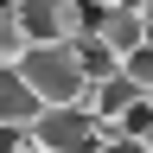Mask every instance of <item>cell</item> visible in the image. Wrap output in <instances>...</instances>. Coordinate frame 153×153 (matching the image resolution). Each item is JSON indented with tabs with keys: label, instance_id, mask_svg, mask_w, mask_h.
<instances>
[{
	"label": "cell",
	"instance_id": "6da1fadb",
	"mask_svg": "<svg viewBox=\"0 0 153 153\" xmlns=\"http://www.w3.org/2000/svg\"><path fill=\"white\" fill-rule=\"evenodd\" d=\"M19 76L32 83V96H38L45 108H83V96H89V83H83V70H76V51H70V45L32 51L26 64H19Z\"/></svg>",
	"mask_w": 153,
	"mask_h": 153
},
{
	"label": "cell",
	"instance_id": "7a4b0ae2",
	"mask_svg": "<svg viewBox=\"0 0 153 153\" xmlns=\"http://www.w3.org/2000/svg\"><path fill=\"white\" fill-rule=\"evenodd\" d=\"M19 26H26L32 51L45 45H76V38L96 32V7H76V0H13Z\"/></svg>",
	"mask_w": 153,
	"mask_h": 153
},
{
	"label": "cell",
	"instance_id": "3957f363",
	"mask_svg": "<svg viewBox=\"0 0 153 153\" xmlns=\"http://www.w3.org/2000/svg\"><path fill=\"white\" fill-rule=\"evenodd\" d=\"M115 128H102L89 108H45L32 128V153H102Z\"/></svg>",
	"mask_w": 153,
	"mask_h": 153
},
{
	"label": "cell",
	"instance_id": "277c9868",
	"mask_svg": "<svg viewBox=\"0 0 153 153\" xmlns=\"http://www.w3.org/2000/svg\"><path fill=\"white\" fill-rule=\"evenodd\" d=\"M38 115H45V102L32 96V83L19 70H0V128H38Z\"/></svg>",
	"mask_w": 153,
	"mask_h": 153
},
{
	"label": "cell",
	"instance_id": "5b68a950",
	"mask_svg": "<svg viewBox=\"0 0 153 153\" xmlns=\"http://www.w3.org/2000/svg\"><path fill=\"white\" fill-rule=\"evenodd\" d=\"M134 102H147V96L134 89L128 76H108V83H96V89L83 96V108H89V115H96V121H102V128H121V115H128Z\"/></svg>",
	"mask_w": 153,
	"mask_h": 153
},
{
	"label": "cell",
	"instance_id": "8992f818",
	"mask_svg": "<svg viewBox=\"0 0 153 153\" xmlns=\"http://www.w3.org/2000/svg\"><path fill=\"white\" fill-rule=\"evenodd\" d=\"M76 70H83V83L96 89V83H108V76H121V57H115L108 45H102V38H76Z\"/></svg>",
	"mask_w": 153,
	"mask_h": 153
},
{
	"label": "cell",
	"instance_id": "52a82bcc",
	"mask_svg": "<svg viewBox=\"0 0 153 153\" xmlns=\"http://www.w3.org/2000/svg\"><path fill=\"white\" fill-rule=\"evenodd\" d=\"M26 57H32L26 26H19V13H13V7H0V70H19Z\"/></svg>",
	"mask_w": 153,
	"mask_h": 153
},
{
	"label": "cell",
	"instance_id": "ba28073f",
	"mask_svg": "<svg viewBox=\"0 0 153 153\" xmlns=\"http://www.w3.org/2000/svg\"><path fill=\"white\" fill-rule=\"evenodd\" d=\"M115 140H134V147H147L153 140V102H134L121 115V128H115Z\"/></svg>",
	"mask_w": 153,
	"mask_h": 153
},
{
	"label": "cell",
	"instance_id": "9c48e42d",
	"mask_svg": "<svg viewBox=\"0 0 153 153\" xmlns=\"http://www.w3.org/2000/svg\"><path fill=\"white\" fill-rule=\"evenodd\" d=\"M121 76H128L140 96H153V45H140V51H134L128 64H121Z\"/></svg>",
	"mask_w": 153,
	"mask_h": 153
},
{
	"label": "cell",
	"instance_id": "30bf717a",
	"mask_svg": "<svg viewBox=\"0 0 153 153\" xmlns=\"http://www.w3.org/2000/svg\"><path fill=\"white\" fill-rule=\"evenodd\" d=\"M102 153H147V147H134V140H108Z\"/></svg>",
	"mask_w": 153,
	"mask_h": 153
},
{
	"label": "cell",
	"instance_id": "8fae6325",
	"mask_svg": "<svg viewBox=\"0 0 153 153\" xmlns=\"http://www.w3.org/2000/svg\"><path fill=\"white\" fill-rule=\"evenodd\" d=\"M147 153H153V140H147Z\"/></svg>",
	"mask_w": 153,
	"mask_h": 153
}]
</instances>
